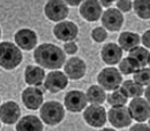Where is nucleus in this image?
Returning <instances> with one entry per match:
<instances>
[{"label":"nucleus","mask_w":150,"mask_h":131,"mask_svg":"<svg viewBox=\"0 0 150 131\" xmlns=\"http://www.w3.org/2000/svg\"><path fill=\"white\" fill-rule=\"evenodd\" d=\"M35 61L40 67L47 69H59L66 61L65 52L53 44H42L34 52Z\"/></svg>","instance_id":"nucleus-1"},{"label":"nucleus","mask_w":150,"mask_h":131,"mask_svg":"<svg viewBox=\"0 0 150 131\" xmlns=\"http://www.w3.org/2000/svg\"><path fill=\"white\" fill-rule=\"evenodd\" d=\"M22 61V53L20 48L8 41L0 44V66L7 70L14 69Z\"/></svg>","instance_id":"nucleus-2"},{"label":"nucleus","mask_w":150,"mask_h":131,"mask_svg":"<svg viewBox=\"0 0 150 131\" xmlns=\"http://www.w3.org/2000/svg\"><path fill=\"white\" fill-rule=\"evenodd\" d=\"M40 117L49 125H56L65 117V109L58 101H47L40 108Z\"/></svg>","instance_id":"nucleus-3"},{"label":"nucleus","mask_w":150,"mask_h":131,"mask_svg":"<svg viewBox=\"0 0 150 131\" xmlns=\"http://www.w3.org/2000/svg\"><path fill=\"white\" fill-rule=\"evenodd\" d=\"M122 76L120 71L113 67L103 69L97 77V82L99 83L100 88L106 91H115L121 85Z\"/></svg>","instance_id":"nucleus-4"},{"label":"nucleus","mask_w":150,"mask_h":131,"mask_svg":"<svg viewBox=\"0 0 150 131\" xmlns=\"http://www.w3.org/2000/svg\"><path fill=\"white\" fill-rule=\"evenodd\" d=\"M128 111L132 118L136 122H144L150 116V105L143 98H134L129 104Z\"/></svg>","instance_id":"nucleus-5"},{"label":"nucleus","mask_w":150,"mask_h":131,"mask_svg":"<svg viewBox=\"0 0 150 131\" xmlns=\"http://www.w3.org/2000/svg\"><path fill=\"white\" fill-rule=\"evenodd\" d=\"M83 117L89 125L94 128H100L106 122V112L105 108L100 105H91L84 111Z\"/></svg>","instance_id":"nucleus-6"},{"label":"nucleus","mask_w":150,"mask_h":131,"mask_svg":"<svg viewBox=\"0 0 150 131\" xmlns=\"http://www.w3.org/2000/svg\"><path fill=\"white\" fill-rule=\"evenodd\" d=\"M109 121L115 128H126L131 124L132 116L127 107L121 106V107H112L109 112Z\"/></svg>","instance_id":"nucleus-7"},{"label":"nucleus","mask_w":150,"mask_h":131,"mask_svg":"<svg viewBox=\"0 0 150 131\" xmlns=\"http://www.w3.org/2000/svg\"><path fill=\"white\" fill-rule=\"evenodd\" d=\"M68 84V77L61 71H52L47 76H45V82H44V88L52 92L57 93L61 90H64Z\"/></svg>","instance_id":"nucleus-8"},{"label":"nucleus","mask_w":150,"mask_h":131,"mask_svg":"<svg viewBox=\"0 0 150 131\" xmlns=\"http://www.w3.org/2000/svg\"><path fill=\"white\" fill-rule=\"evenodd\" d=\"M44 11H45L46 18L54 22L66 19L69 12L66 2L64 1H49L45 5Z\"/></svg>","instance_id":"nucleus-9"},{"label":"nucleus","mask_w":150,"mask_h":131,"mask_svg":"<svg viewBox=\"0 0 150 131\" xmlns=\"http://www.w3.org/2000/svg\"><path fill=\"white\" fill-rule=\"evenodd\" d=\"M102 23H103V27L106 30L118 31V30L121 29V27L124 24V16H122L121 12H119L118 9L109 8L108 11H105L103 13Z\"/></svg>","instance_id":"nucleus-10"},{"label":"nucleus","mask_w":150,"mask_h":131,"mask_svg":"<svg viewBox=\"0 0 150 131\" xmlns=\"http://www.w3.org/2000/svg\"><path fill=\"white\" fill-rule=\"evenodd\" d=\"M53 34L59 40L71 41L76 38L79 34V29H77V25L73 22L64 21V22L58 23L53 28Z\"/></svg>","instance_id":"nucleus-11"},{"label":"nucleus","mask_w":150,"mask_h":131,"mask_svg":"<svg viewBox=\"0 0 150 131\" xmlns=\"http://www.w3.org/2000/svg\"><path fill=\"white\" fill-rule=\"evenodd\" d=\"M87 102V95L81 91H71L65 97V105L69 112L77 113L83 111Z\"/></svg>","instance_id":"nucleus-12"},{"label":"nucleus","mask_w":150,"mask_h":131,"mask_svg":"<svg viewBox=\"0 0 150 131\" xmlns=\"http://www.w3.org/2000/svg\"><path fill=\"white\" fill-rule=\"evenodd\" d=\"M22 101L28 109H37L43 104V92L35 86H29L22 92Z\"/></svg>","instance_id":"nucleus-13"},{"label":"nucleus","mask_w":150,"mask_h":131,"mask_svg":"<svg viewBox=\"0 0 150 131\" xmlns=\"http://www.w3.org/2000/svg\"><path fill=\"white\" fill-rule=\"evenodd\" d=\"M19 105L14 101H7L0 107V120L6 124H14L20 117Z\"/></svg>","instance_id":"nucleus-14"},{"label":"nucleus","mask_w":150,"mask_h":131,"mask_svg":"<svg viewBox=\"0 0 150 131\" xmlns=\"http://www.w3.org/2000/svg\"><path fill=\"white\" fill-rule=\"evenodd\" d=\"M64 68H65L66 76L69 77L71 79L82 78L86 74V70H87L84 61L81 60L80 57H71L69 60H67Z\"/></svg>","instance_id":"nucleus-15"},{"label":"nucleus","mask_w":150,"mask_h":131,"mask_svg":"<svg viewBox=\"0 0 150 131\" xmlns=\"http://www.w3.org/2000/svg\"><path fill=\"white\" fill-rule=\"evenodd\" d=\"M15 43L20 48L30 51L35 48L37 44V36L30 29H21L15 34Z\"/></svg>","instance_id":"nucleus-16"},{"label":"nucleus","mask_w":150,"mask_h":131,"mask_svg":"<svg viewBox=\"0 0 150 131\" xmlns=\"http://www.w3.org/2000/svg\"><path fill=\"white\" fill-rule=\"evenodd\" d=\"M80 14L84 20L89 22H95L100 18L102 15V7L98 1L88 0L81 4L80 7Z\"/></svg>","instance_id":"nucleus-17"},{"label":"nucleus","mask_w":150,"mask_h":131,"mask_svg":"<svg viewBox=\"0 0 150 131\" xmlns=\"http://www.w3.org/2000/svg\"><path fill=\"white\" fill-rule=\"evenodd\" d=\"M102 57L108 64H117L122 57V50L117 44H106L102 50Z\"/></svg>","instance_id":"nucleus-18"},{"label":"nucleus","mask_w":150,"mask_h":131,"mask_svg":"<svg viewBox=\"0 0 150 131\" xmlns=\"http://www.w3.org/2000/svg\"><path fill=\"white\" fill-rule=\"evenodd\" d=\"M149 55H150L149 51L147 48L136 46V47H134L133 50L129 51L128 59L131 60L139 69H141V68H143V67H146L148 64Z\"/></svg>","instance_id":"nucleus-19"},{"label":"nucleus","mask_w":150,"mask_h":131,"mask_svg":"<svg viewBox=\"0 0 150 131\" xmlns=\"http://www.w3.org/2000/svg\"><path fill=\"white\" fill-rule=\"evenodd\" d=\"M16 131H43V124L37 116L28 115L20 120Z\"/></svg>","instance_id":"nucleus-20"},{"label":"nucleus","mask_w":150,"mask_h":131,"mask_svg":"<svg viewBox=\"0 0 150 131\" xmlns=\"http://www.w3.org/2000/svg\"><path fill=\"white\" fill-rule=\"evenodd\" d=\"M45 78V73L36 66H28L24 71V79L29 85H39Z\"/></svg>","instance_id":"nucleus-21"},{"label":"nucleus","mask_w":150,"mask_h":131,"mask_svg":"<svg viewBox=\"0 0 150 131\" xmlns=\"http://www.w3.org/2000/svg\"><path fill=\"white\" fill-rule=\"evenodd\" d=\"M118 41H119V46L121 50L129 52L131 50H133L140 44L141 38L137 34H134V32H122L119 36Z\"/></svg>","instance_id":"nucleus-22"},{"label":"nucleus","mask_w":150,"mask_h":131,"mask_svg":"<svg viewBox=\"0 0 150 131\" xmlns=\"http://www.w3.org/2000/svg\"><path fill=\"white\" fill-rule=\"evenodd\" d=\"M127 98H140L144 93V89L142 85L135 83L134 81H125L119 89Z\"/></svg>","instance_id":"nucleus-23"},{"label":"nucleus","mask_w":150,"mask_h":131,"mask_svg":"<svg viewBox=\"0 0 150 131\" xmlns=\"http://www.w3.org/2000/svg\"><path fill=\"white\" fill-rule=\"evenodd\" d=\"M87 100L93 104V105H99V104H103L106 95H105V91L103 88L98 86V85H93L88 89L87 91Z\"/></svg>","instance_id":"nucleus-24"},{"label":"nucleus","mask_w":150,"mask_h":131,"mask_svg":"<svg viewBox=\"0 0 150 131\" xmlns=\"http://www.w3.org/2000/svg\"><path fill=\"white\" fill-rule=\"evenodd\" d=\"M133 8L140 19H150V0H136L133 1Z\"/></svg>","instance_id":"nucleus-25"},{"label":"nucleus","mask_w":150,"mask_h":131,"mask_svg":"<svg viewBox=\"0 0 150 131\" xmlns=\"http://www.w3.org/2000/svg\"><path fill=\"white\" fill-rule=\"evenodd\" d=\"M128 98L122 93L120 90H115L112 91V93L108 95V102L109 105H111L112 107H121L125 106V104H127Z\"/></svg>","instance_id":"nucleus-26"},{"label":"nucleus","mask_w":150,"mask_h":131,"mask_svg":"<svg viewBox=\"0 0 150 131\" xmlns=\"http://www.w3.org/2000/svg\"><path fill=\"white\" fill-rule=\"evenodd\" d=\"M134 82L140 85H150V68H141L134 74Z\"/></svg>","instance_id":"nucleus-27"},{"label":"nucleus","mask_w":150,"mask_h":131,"mask_svg":"<svg viewBox=\"0 0 150 131\" xmlns=\"http://www.w3.org/2000/svg\"><path fill=\"white\" fill-rule=\"evenodd\" d=\"M139 70V68L132 62L128 57H125L121 60L119 64V71L124 75H129V74H135Z\"/></svg>","instance_id":"nucleus-28"},{"label":"nucleus","mask_w":150,"mask_h":131,"mask_svg":"<svg viewBox=\"0 0 150 131\" xmlns=\"http://www.w3.org/2000/svg\"><path fill=\"white\" fill-rule=\"evenodd\" d=\"M91 36H93V39H94L95 41L102 43L108 37V32H106V30L103 27H97V28H95L94 30H93Z\"/></svg>","instance_id":"nucleus-29"},{"label":"nucleus","mask_w":150,"mask_h":131,"mask_svg":"<svg viewBox=\"0 0 150 131\" xmlns=\"http://www.w3.org/2000/svg\"><path fill=\"white\" fill-rule=\"evenodd\" d=\"M117 7L121 12H128L133 7V4H132V1H128V0H120L117 2Z\"/></svg>","instance_id":"nucleus-30"},{"label":"nucleus","mask_w":150,"mask_h":131,"mask_svg":"<svg viewBox=\"0 0 150 131\" xmlns=\"http://www.w3.org/2000/svg\"><path fill=\"white\" fill-rule=\"evenodd\" d=\"M64 48H65V52L67 54H75L77 52V45L75 44L74 41H68L64 45Z\"/></svg>","instance_id":"nucleus-31"},{"label":"nucleus","mask_w":150,"mask_h":131,"mask_svg":"<svg viewBox=\"0 0 150 131\" xmlns=\"http://www.w3.org/2000/svg\"><path fill=\"white\" fill-rule=\"evenodd\" d=\"M129 131H150V127L143 123H137L135 125H133Z\"/></svg>","instance_id":"nucleus-32"},{"label":"nucleus","mask_w":150,"mask_h":131,"mask_svg":"<svg viewBox=\"0 0 150 131\" xmlns=\"http://www.w3.org/2000/svg\"><path fill=\"white\" fill-rule=\"evenodd\" d=\"M141 41L143 43V45H144L146 47L150 48V30H147V31L143 34V36L141 38Z\"/></svg>","instance_id":"nucleus-33"},{"label":"nucleus","mask_w":150,"mask_h":131,"mask_svg":"<svg viewBox=\"0 0 150 131\" xmlns=\"http://www.w3.org/2000/svg\"><path fill=\"white\" fill-rule=\"evenodd\" d=\"M144 95H146V100L149 102L150 105V85H148V88L144 90Z\"/></svg>","instance_id":"nucleus-34"},{"label":"nucleus","mask_w":150,"mask_h":131,"mask_svg":"<svg viewBox=\"0 0 150 131\" xmlns=\"http://www.w3.org/2000/svg\"><path fill=\"white\" fill-rule=\"evenodd\" d=\"M81 1L76 0V1H66V5H71V6H79Z\"/></svg>","instance_id":"nucleus-35"},{"label":"nucleus","mask_w":150,"mask_h":131,"mask_svg":"<svg viewBox=\"0 0 150 131\" xmlns=\"http://www.w3.org/2000/svg\"><path fill=\"white\" fill-rule=\"evenodd\" d=\"M99 2H100V5H103L104 7H109V6L112 5V1H99Z\"/></svg>","instance_id":"nucleus-36"},{"label":"nucleus","mask_w":150,"mask_h":131,"mask_svg":"<svg viewBox=\"0 0 150 131\" xmlns=\"http://www.w3.org/2000/svg\"><path fill=\"white\" fill-rule=\"evenodd\" d=\"M102 131H115V130H113V129H110V128H105V129H103Z\"/></svg>","instance_id":"nucleus-37"},{"label":"nucleus","mask_w":150,"mask_h":131,"mask_svg":"<svg viewBox=\"0 0 150 131\" xmlns=\"http://www.w3.org/2000/svg\"><path fill=\"white\" fill-rule=\"evenodd\" d=\"M148 63H149V67H150V55H149V60H148Z\"/></svg>","instance_id":"nucleus-38"},{"label":"nucleus","mask_w":150,"mask_h":131,"mask_svg":"<svg viewBox=\"0 0 150 131\" xmlns=\"http://www.w3.org/2000/svg\"><path fill=\"white\" fill-rule=\"evenodd\" d=\"M149 125H150V116H149Z\"/></svg>","instance_id":"nucleus-39"},{"label":"nucleus","mask_w":150,"mask_h":131,"mask_svg":"<svg viewBox=\"0 0 150 131\" xmlns=\"http://www.w3.org/2000/svg\"><path fill=\"white\" fill-rule=\"evenodd\" d=\"M0 35H1V31H0Z\"/></svg>","instance_id":"nucleus-40"}]
</instances>
